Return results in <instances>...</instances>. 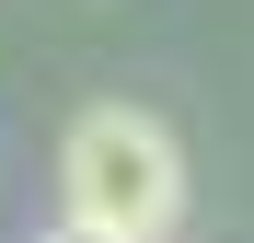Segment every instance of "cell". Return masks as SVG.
Segmentation results:
<instances>
[{
    "label": "cell",
    "instance_id": "obj_2",
    "mask_svg": "<svg viewBox=\"0 0 254 243\" xmlns=\"http://www.w3.org/2000/svg\"><path fill=\"white\" fill-rule=\"evenodd\" d=\"M35 243H116V232H93V220H47Z\"/></svg>",
    "mask_w": 254,
    "mask_h": 243
},
{
    "label": "cell",
    "instance_id": "obj_3",
    "mask_svg": "<svg viewBox=\"0 0 254 243\" xmlns=\"http://www.w3.org/2000/svg\"><path fill=\"white\" fill-rule=\"evenodd\" d=\"M174 243H185V232H174Z\"/></svg>",
    "mask_w": 254,
    "mask_h": 243
},
{
    "label": "cell",
    "instance_id": "obj_1",
    "mask_svg": "<svg viewBox=\"0 0 254 243\" xmlns=\"http://www.w3.org/2000/svg\"><path fill=\"white\" fill-rule=\"evenodd\" d=\"M58 220H93L116 243L185 232V139L150 104H81L58 139Z\"/></svg>",
    "mask_w": 254,
    "mask_h": 243
}]
</instances>
